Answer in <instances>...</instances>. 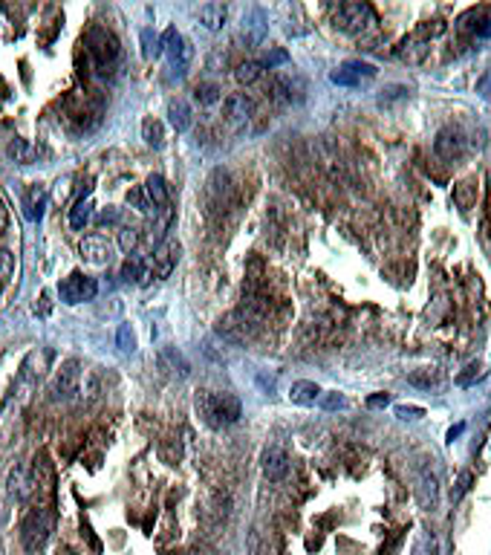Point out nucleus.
<instances>
[{
  "mask_svg": "<svg viewBox=\"0 0 491 555\" xmlns=\"http://www.w3.org/2000/svg\"><path fill=\"white\" fill-rule=\"evenodd\" d=\"M197 411H200V417L211 428L234 425L240 419V414H243L240 399L234 393H211V390H200L197 393Z\"/></svg>",
  "mask_w": 491,
  "mask_h": 555,
  "instance_id": "obj_1",
  "label": "nucleus"
},
{
  "mask_svg": "<svg viewBox=\"0 0 491 555\" xmlns=\"http://www.w3.org/2000/svg\"><path fill=\"white\" fill-rule=\"evenodd\" d=\"M379 23L370 4H341L335 9V26L344 29L350 35H364Z\"/></svg>",
  "mask_w": 491,
  "mask_h": 555,
  "instance_id": "obj_2",
  "label": "nucleus"
},
{
  "mask_svg": "<svg viewBox=\"0 0 491 555\" xmlns=\"http://www.w3.org/2000/svg\"><path fill=\"white\" fill-rule=\"evenodd\" d=\"M87 52L93 55V61H96L99 70H107V67H113L116 61H119L121 47H119V41H116V35L110 32V29L93 26V29L87 32Z\"/></svg>",
  "mask_w": 491,
  "mask_h": 555,
  "instance_id": "obj_3",
  "label": "nucleus"
},
{
  "mask_svg": "<svg viewBox=\"0 0 491 555\" xmlns=\"http://www.w3.org/2000/svg\"><path fill=\"white\" fill-rule=\"evenodd\" d=\"M49 532H52V515H49L47 509H35V512H29V515H26V520H23V527H20L23 547H26L29 552L44 549V547H47V541H49Z\"/></svg>",
  "mask_w": 491,
  "mask_h": 555,
  "instance_id": "obj_4",
  "label": "nucleus"
},
{
  "mask_svg": "<svg viewBox=\"0 0 491 555\" xmlns=\"http://www.w3.org/2000/svg\"><path fill=\"white\" fill-rule=\"evenodd\" d=\"M96 292H99L96 278H90L84 272H70L64 281H61V287H58V298L64 301V304H70V306L84 304V301H93Z\"/></svg>",
  "mask_w": 491,
  "mask_h": 555,
  "instance_id": "obj_5",
  "label": "nucleus"
},
{
  "mask_svg": "<svg viewBox=\"0 0 491 555\" xmlns=\"http://www.w3.org/2000/svg\"><path fill=\"white\" fill-rule=\"evenodd\" d=\"M49 390H52L55 399H61V402H70V399L81 390V364H78V359H67L55 370Z\"/></svg>",
  "mask_w": 491,
  "mask_h": 555,
  "instance_id": "obj_6",
  "label": "nucleus"
},
{
  "mask_svg": "<svg viewBox=\"0 0 491 555\" xmlns=\"http://www.w3.org/2000/svg\"><path fill=\"white\" fill-rule=\"evenodd\" d=\"M162 38V52H168V61H171V67L174 70H186L188 64H191V58H194V47L182 38L176 29L171 26V29H165V32L159 35Z\"/></svg>",
  "mask_w": 491,
  "mask_h": 555,
  "instance_id": "obj_7",
  "label": "nucleus"
},
{
  "mask_svg": "<svg viewBox=\"0 0 491 555\" xmlns=\"http://www.w3.org/2000/svg\"><path fill=\"white\" fill-rule=\"evenodd\" d=\"M179 255H182L179 240H174V237L162 240V243L157 246V252H153V258H150V269H153V275H157L159 281L171 278V272H174V269H176V263H179Z\"/></svg>",
  "mask_w": 491,
  "mask_h": 555,
  "instance_id": "obj_8",
  "label": "nucleus"
},
{
  "mask_svg": "<svg viewBox=\"0 0 491 555\" xmlns=\"http://www.w3.org/2000/svg\"><path fill=\"white\" fill-rule=\"evenodd\" d=\"M252 113H255V102L246 96V92H231V96H226V102H223V119H226L229 128H234V131L246 128V121L252 119Z\"/></svg>",
  "mask_w": 491,
  "mask_h": 555,
  "instance_id": "obj_9",
  "label": "nucleus"
},
{
  "mask_svg": "<svg viewBox=\"0 0 491 555\" xmlns=\"http://www.w3.org/2000/svg\"><path fill=\"white\" fill-rule=\"evenodd\" d=\"M373 76H376V67L367 64V61H344L339 70L329 73V81L339 87H358L361 81L373 78Z\"/></svg>",
  "mask_w": 491,
  "mask_h": 555,
  "instance_id": "obj_10",
  "label": "nucleus"
},
{
  "mask_svg": "<svg viewBox=\"0 0 491 555\" xmlns=\"http://www.w3.org/2000/svg\"><path fill=\"white\" fill-rule=\"evenodd\" d=\"M434 150L437 157H442L445 162H456L466 157V136L459 133L456 128H442L434 139Z\"/></svg>",
  "mask_w": 491,
  "mask_h": 555,
  "instance_id": "obj_11",
  "label": "nucleus"
},
{
  "mask_svg": "<svg viewBox=\"0 0 491 555\" xmlns=\"http://www.w3.org/2000/svg\"><path fill=\"white\" fill-rule=\"evenodd\" d=\"M255 327H257V324H252L240 310H234V313H229L226 318L217 321V333L226 338V342H231V345H243L246 338L255 333Z\"/></svg>",
  "mask_w": 491,
  "mask_h": 555,
  "instance_id": "obj_12",
  "label": "nucleus"
},
{
  "mask_svg": "<svg viewBox=\"0 0 491 555\" xmlns=\"http://www.w3.org/2000/svg\"><path fill=\"white\" fill-rule=\"evenodd\" d=\"M260 469H263V477L269 483L286 480V475H289V454L281 446H269L263 451V457H260Z\"/></svg>",
  "mask_w": 491,
  "mask_h": 555,
  "instance_id": "obj_13",
  "label": "nucleus"
},
{
  "mask_svg": "<svg viewBox=\"0 0 491 555\" xmlns=\"http://www.w3.org/2000/svg\"><path fill=\"white\" fill-rule=\"evenodd\" d=\"M78 252H81V258H84L87 263L104 266V263H110V258H113V246H110V240H107L104 234H87V237H81V243H78Z\"/></svg>",
  "mask_w": 491,
  "mask_h": 555,
  "instance_id": "obj_14",
  "label": "nucleus"
},
{
  "mask_svg": "<svg viewBox=\"0 0 491 555\" xmlns=\"http://www.w3.org/2000/svg\"><path fill=\"white\" fill-rule=\"evenodd\" d=\"M269 96L278 102V105H292V102H301L303 99V84L298 76H274L272 84H269Z\"/></svg>",
  "mask_w": 491,
  "mask_h": 555,
  "instance_id": "obj_15",
  "label": "nucleus"
},
{
  "mask_svg": "<svg viewBox=\"0 0 491 555\" xmlns=\"http://www.w3.org/2000/svg\"><path fill=\"white\" fill-rule=\"evenodd\" d=\"M416 498H419V506L428 512H434L440 506V477L431 469L422 472V477L416 483Z\"/></svg>",
  "mask_w": 491,
  "mask_h": 555,
  "instance_id": "obj_16",
  "label": "nucleus"
},
{
  "mask_svg": "<svg viewBox=\"0 0 491 555\" xmlns=\"http://www.w3.org/2000/svg\"><path fill=\"white\" fill-rule=\"evenodd\" d=\"M47 189H44V185H29V189L23 191V214H26V217L29 220H32V223H38L41 217H44V208H47Z\"/></svg>",
  "mask_w": 491,
  "mask_h": 555,
  "instance_id": "obj_17",
  "label": "nucleus"
},
{
  "mask_svg": "<svg viewBox=\"0 0 491 555\" xmlns=\"http://www.w3.org/2000/svg\"><path fill=\"white\" fill-rule=\"evenodd\" d=\"M35 477L29 475L23 466H15L12 469V475H9V495L15 498V501H29V495L35 491Z\"/></svg>",
  "mask_w": 491,
  "mask_h": 555,
  "instance_id": "obj_18",
  "label": "nucleus"
},
{
  "mask_svg": "<svg viewBox=\"0 0 491 555\" xmlns=\"http://www.w3.org/2000/svg\"><path fill=\"white\" fill-rule=\"evenodd\" d=\"M226 18H229V6L220 4V0H211V4H202L200 6V23L208 29V32H217V29L226 26Z\"/></svg>",
  "mask_w": 491,
  "mask_h": 555,
  "instance_id": "obj_19",
  "label": "nucleus"
},
{
  "mask_svg": "<svg viewBox=\"0 0 491 555\" xmlns=\"http://www.w3.org/2000/svg\"><path fill=\"white\" fill-rule=\"evenodd\" d=\"M159 367L165 370V374L182 376V379L191 374V364L186 362V356H182L176 347H162V350H159Z\"/></svg>",
  "mask_w": 491,
  "mask_h": 555,
  "instance_id": "obj_20",
  "label": "nucleus"
},
{
  "mask_svg": "<svg viewBox=\"0 0 491 555\" xmlns=\"http://www.w3.org/2000/svg\"><path fill=\"white\" fill-rule=\"evenodd\" d=\"M145 194H147V200H150V205H153V211H165L168 208V203H171V191H168V185H165V179L159 177V174H153V177H147V182H145Z\"/></svg>",
  "mask_w": 491,
  "mask_h": 555,
  "instance_id": "obj_21",
  "label": "nucleus"
},
{
  "mask_svg": "<svg viewBox=\"0 0 491 555\" xmlns=\"http://www.w3.org/2000/svg\"><path fill=\"white\" fill-rule=\"evenodd\" d=\"M150 275L153 269H147V263L136 255H128V261L121 263V281H128V284H147Z\"/></svg>",
  "mask_w": 491,
  "mask_h": 555,
  "instance_id": "obj_22",
  "label": "nucleus"
},
{
  "mask_svg": "<svg viewBox=\"0 0 491 555\" xmlns=\"http://www.w3.org/2000/svg\"><path fill=\"white\" fill-rule=\"evenodd\" d=\"M408 385H413L419 390H434L442 385V370L440 367H416L408 374Z\"/></svg>",
  "mask_w": 491,
  "mask_h": 555,
  "instance_id": "obj_23",
  "label": "nucleus"
},
{
  "mask_svg": "<svg viewBox=\"0 0 491 555\" xmlns=\"http://www.w3.org/2000/svg\"><path fill=\"white\" fill-rule=\"evenodd\" d=\"M168 119H171V128H174L176 133H186V131L191 128V121H194L191 105L182 102V99H174V102L168 105Z\"/></svg>",
  "mask_w": 491,
  "mask_h": 555,
  "instance_id": "obj_24",
  "label": "nucleus"
},
{
  "mask_svg": "<svg viewBox=\"0 0 491 555\" xmlns=\"http://www.w3.org/2000/svg\"><path fill=\"white\" fill-rule=\"evenodd\" d=\"M318 396H321V388L310 379L292 382V388H289V399L295 405H313V402H318Z\"/></svg>",
  "mask_w": 491,
  "mask_h": 555,
  "instance_id": "obj_25",
  "label": "nucleus"
},
{
  "mask_svg": "<svg viewBox=\"0 0 491 555\" xmlns=\"http://www.w3.org/2000/svg\"><path fill=\"white\" fill-rule=\"evenodd\" d=\"M93 200H90V197H78V203L70 208V226L75 229V232H81L90 220H93Z\"/></svg>",
  "mask_w": 491,
  "mask_h": 555,
  "instance_id": "obj_26",
  "label": "nucleus"
},
{
  "mask_svg": "<svg viewBox=\"0 0 491 555\" xmlns=\"http://www.w3.org/2000/svg\"><path fill=\"white\" fill-rule=\"evenodd\" d=\"M142 139H145L153 150H159V148L165 145V128H162V121L153 119V116H147V119L142 121Z\"/></svg>",
  "mask_w": 491,
  "mask_h": 555,
  "instance_id": "obj_27",
  "label": "nucleus"
},
{
  "mask_svg": "<svg viewBox=\"0 0 491 555\" xmlns=\"http://www.w3.org/2000/svg\"><path fill=\"white\" fill-rule=\"evenodd\" d=\"M454 203H456V208H459V211L466 214V211L477 203V185H474L471 179L456 182V185H454Z\"/></svg>",
  "mask_w": 491,
  "mask_h": 555,
  "instance_id": "obj_28",
  "label": "nucleus"
},
{
  "mask_svg": "<svg viewBox=\"0 0 491 555\" xmlns=\"http://www.w3.org/2000/svg\"><path fill=\"white\" fill-rule=\"evenodd\" d=\"M194 99H197L202 107L217 105V102L223 99V87H220L217 81H200V84L194 87Z\"/></svg>",
  "mask_w": 491,
  "mask_h": 555,
  "instance_id": "obj_29",
  "label": "nucleus"
},
{
  "mask_svg": "<svg viewBox=\"0 0 491 555\" xmlns=\"http://www.w3.org/2000/svg\"><path fill=\"white\" fill-rule=\"evenodd\" d=\"M263 70H266L263 61H255V58H252V61H243V64L234 70V78H237L240 84L249 87V84H255V81L263 76Z\"/></svg>",
  "mask_w": 491,
  "mask_h": 555,
  "instance_id": "obj_30",
  "label": "nucleus"
},
{
  "mask_svg": "<svg viewBox=\"0 0 491 555\" xmlns=\"http://www.w3.org/2000/svg\"><path fill=\"white\" fill-rule=\"evenodd\" d=\"M411 555H440V544H437V538L431 535V532H419L416 535V541H413V549H411Z\"/></svg>",
  "mask_w": 491,
  "mask_h": 555,
  "instance_id": "obj_31",
  "label": "nucleus"
},
{
  "mask_svg": "<svg viewBox=\"0 0 491 555\" xmlns=\"http://www.w3.org/2000/svg\"><path fill=\"white\" fill-rule=\"evenodd\" d=\"M136 246H139V229H133V226H121V229H119V249L125 252V255H133V252H136Z\"/></svg>",
  "mask_w": 491,
  "mask_h": 555,
  "instance_id": "obj_32",
  "label": "nucleus"
},
{
  "mask_svg": "<svg viewBox=\"0 0 491 555\" xmlns=\"http://www.w3.org/2000/svg\"><path fill=\"white\" fill-rule=\"evenodd\" d=\"M32 145H29V142H23V139H15L12 145H9V157L18 162V165H29V162H32Z\"/></svg>",
  "mask_w": 491,
  "mask_h": 555,
  "instance_id": "obj_33",
  "label": "nucleus"
},
{
  "mask_svg": "<svg viewBox=\"0 0 491 555\" xmlns=\"http://www.w3.org/2000/svg\"><path fill=\"white\" fill-rule=\"evenodd\" d=\"M480 379H485V370H483V364H477V362H471L463 374L456 376V385L459 388H471V385H477Z\"/></svg>",
  "mask_w": 491,
  "mask_h": 555,
  "instance_id": "obj_34",
  "label": "nucleus"
},
{
  "mask_svg": "<svg viewBox=\"0 0 491 555\" xmlns=\"http://www.w3.org/2000/svg\"><path fill=\"white\" fill-rule=\"evenodd\" d=\"M162 52V38L153 35V29H142V55L145 58H157Z\"/></svg>",
  "mask_w": 491,
  "mask_h": 555,
  "instance_id": "obj_35",
  "label": "nucleus"
},
{
  "mask_svg": "<svg viewBox=\"0 0 491 555\" xmlns=\"http://www.w3.org/2000/svg\"><path fill=\"white\" fill-rule=\"evenodd\" d=\"M116 345H119L121 353H133V350H136V338H133V333H131V324H121V327H119Z\"/></svg>",
  "mask_w": 491,
  "mask_h": 555,
  "instance_id": "obj_36",
  "label": "nucleus"
},
{
  "mask_svg": "<svg viewBox=\"0 0 491 555\" xmlns=\"http://www.w3.org/2000/svg\"><path fill=\"white\" fill-rule=\"evenodd\" d=\"M318 402H321V408H324V411H341V408H347V399H344L339 390L321 393V396H318Z\"/></svg>",
  "mask_w": 491,
  "mask_h": 555,
  "instance_id": "obj_37",
  "label": "nucleus"
},
{
  "mask_svg": "<svg viewBox=\"0 0 491 555\" xmlns=\"http://www.w3.org/2000/svg\"><path fill=\"white\" fill-rule=\"evenodd\" d=\"M411 96V90L405 87V84H390V87H384L382 90V105H390V102H399V99H408Z\"/></svg>",
  "mask_w": 491,
  "mask_h": 555,
  "instance_id": "obj_38",
  "label": "nucleus"
},
{
  "mask_svg": "<svg viewBox=\"0 0 491 555\" xmlns=\"http://www.w3.org/2000/svg\"><path fill=\"white\" fill-rule=\"evenodd\" d=\"M284 64H289V52H286V49H269V55H266V61H263V67H266V70H278V67H284Z\"/></svg>",
  "mask_w": 491,
  "mask_h": 555,
  "instance_id": "obj_39",
  "label": "nucleus"
},
{
  "mask_svg": "<svg viewBox=\"0 0 491 555\" xmlns=\"http://www.w3.org/2000/svg\"><path fill=\"white\" fill-rule=\"evenodd\" d=\"M12 269H15V261H12L9 249H0V287L12 278Z\"/></svg>",
  "mask_w": 491,
  "mask_h": 555,
  "instance_id": "obj_40",
  "label": "nucleus"
},
{
  "mask_svg": "<svg viewBox=\"0 0 491 555\" xmlns=\"http://www.w3.org/2000/svg\"><path fill=\"white\" fill-rule=\"evenodd\" d=\"M128 203H133L136 205V211H142V214H147L153 205H150V200H147V194H145V189H133L131 194H128Z\"/></svg>",
  "mask_w": 491,
  "mask_h": 555,
  "instance_id": "obj_41",
  "label": "nucleus"
},
{
  "mask_svg": "<svg viewBox=\"0 0 491 555\" xmlns=\"http://www.w3.org/2000/svg\"><path fill=\"white\" fill-rule=\"evenodd\" d=\"M471 483H474V475H471V472H463V475H459V480H456V489H454V501H459V498H463L466 491L471 489Z\"/></svg>",
  "mask_w": 491,
  "mask_h": 555,
  "instance_id": "obj_42",
  "label": "nucleus"
},
{
  "mask_svg": "<svg viewBox=\"0 0 491 555\" xmlns=\"http://www.w3.org/2000/svg\"><path fill=\"white\" fill-rule=\"evenodd\" d=\"M396 417H399V419H419V417H425V408H416V405H396Z\"/></svg>",
  "mask_w": 491,
  "mask_h": 555,
  "instance_id": "obj_43",
  "label": "nucleus"
},
{
  "mask_svg": "<svg viewBox=\"0 0 491 555\" xmlns=\"http://www.w3.org/2000/svg\"><path fill=\"white\" fill-rule=\"evenodd\" d=\"M477 92L485 99V102H491V70H485L483 76H480V81H477Z\"/></svg>",
  "mask_w": 491,
  "mask_h": 555,
  "instance_id": "obj_44",
  "label": "nucleus"
},
{
  "mask_svg": "<svg viewBox=\"0 0 491 555\" xmlns=\"http://www.w3.org/2000/svg\"><path fill=\"white\" fill-rule=\"evenodd\" d=\"M390 405V396L387 393H373L367 396V408H387Z\"/></svg>",
  "mask_w": 491,
  "mask_h": 555,
  "instance_id": "obj_45",
  "label": "nucleus"
},
{
  "mask_svg": "<svg viewBox=\"0 0 491 555\" xmlns=\"http://www.w3.org/2000/svg\"><path fill=\"white\" fill-rule=\"evenodd\" d=\"M6 229H9V208H6L4 197H0V237L6 234Z\"/></svg>",
  "mask_w": 491,
  "mask_h": 555,
  "instance_id": "obj_46",
  "label": "nucleus"
},
{
  "mask_svg": "<svg viewBox=\"0 0 491 555\" xmlns=\"http://www.w3.org/2000/svg\"><path fill=\"white\" fill-rule=\"evenodd\" d=\"M116 223H119V211H116V208H110V211H102L99 226H116Z\"/></svg>",
  "mask_w": 491,
  "mask_h": 555,
  "instance_id": "obj_47",
  "label": "nucleus"
},
{
  "mask_svg": "<svg viewBox=\"0 0 491 555\" xmlns=\"http://www.w3.org/2000/svg\"><path fill=\"white\" fill-rule=\"evenodd\" d=\"M483 26H477L474 32H477V38H491V20H480Z\"/></svg>",
  "mask_w": 491,
  "mask_h": 555,
  "instance_id": "obj_48",
  "label": "nucleus"
},
{
  "mask_svg": "<svg viewBox=\"0 0 491 555\" xmlns=\"http://www.w3.org/2000/svg\"><path fill=\"white\" fill-rule=\"evenodd\" d=\"M249 555H260V535L257 532H252V538H249Z\"/></svg>",
  "mask_w": 491,
  "mask_h": 555,
  "instance_id": "obj_49",
  "label": "nucleus"
},
{
  "mask_svg": "<svg viewBox=\"0 0 491 555\" xmlns=\"http://www.w3.org/2000/svg\"><path fill=\"white\" fill-rule=\"evenodd\" d=\"M463 431H466V425H463V422H459V425H454V428L448 431V443H454L459 434H463Z\"/></svg>",
  "mask_w": 491,
  "mask_h": 555,
  "instance_id": "obj_50",
  "label": "nucleus"
}]
</instances>
